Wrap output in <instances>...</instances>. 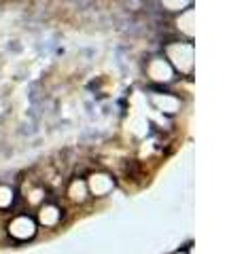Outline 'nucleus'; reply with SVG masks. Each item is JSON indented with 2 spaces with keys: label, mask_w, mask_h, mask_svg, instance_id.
<instances>
[{
  "label": "nucleus",
  "mask_w": 244,
  "mask_h": 254,
  "mask_svg": "<svg viewBox=\"0 0 244 254\" xmlns=\"http://www.w3.org/2000/svg\"><path fill=\"white\" fill-rule=\"evenodd\" d=\"M176 23H178V30H183L187 36H193V6L180 11L176 17Z\"/></svg>",
  "instance_id": "nucleus-3"
},
{
  "label": "nucleus",
  "mask_w": 244,
  "mask_h": 254,
  "mask_svg": "<svg viewBox=\"0 0 244 254\" xmlns=\"http://www.w3.org/2000/svg\"><path fill=\"white\" fill-rule=\"evenodd\" d=\"M193 4V0H162V6L166 11H172V13H180L189 9V6Z\"/></svg>",
  "instance_id": "nucleus-4"
},
{
  "label": "nucleus",
  "mask_w": 244,
  "mask_h": 254,
  "mask_svg": "<svg viewBox=\"0 0 244 254\" xmlns=\"http://www.w3.org/2000/svg\"><path fill=\"white\" fill-rule=\"evenodd\" d=\"M9 231L13 237H19V240H28V237H32L34 235V225H32V220L30 218H15L11 222V227H9Z\"/></svg>",
  "instance_id": "nucleus-2"
},
{
  "label": "nucleus",
  "mask_w": 244,
  "mask_h": 254,
  "mask_svg": "<svg viewBox=\"0 0 244 254\" xmlns=\"http://www.w3.org/2000/svg\"><path fill=\"white\" fill-rule=\"evenodd\" d=\"M166 55L178 70L189 72L191 66H193V47H191V43H174V45H170L166 49Z\"/></svg>",
  "instance_id": "nucleus-1"
},
{
  "label": "nucleus",
  "mask_w": 244,
  "mask_h": 254,
  "mask_svg": "<svg viewBox=\"0 0 244 254\" xmlns=\"http://www.w3.org/2000/svg\"><path fill=\"white\" fill-rule=\"evenodd\" d=\"M11 201H13V193H11V189L0 187V208H4V205H9Z\"/></svg>",
  "instance_id": "nucleus-5"
}]
</instances>
